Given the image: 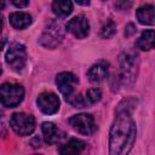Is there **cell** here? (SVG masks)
Listing matches in <instances>:
<instances>
[{"label":"cell","mask_w":155,"mask_h":155,"mask_svg":"<svg viewBox=\"0 0 155 155\" xmlns=\"http://www.w3.org/2000/svg\"><path fill=\"white\" fill-rule=\"evenodd\" d=\"M115 115L109 132V153L111 155H125L134 145L136 122L132 117V111L115 110Z\"/></svg>","instance_id":"cell-1"},{"label":"cell","mask_w":155,"mask_h":155,"mask_svg":"<svg viewBox=\"0 0 155 155\" xmlns=\"http://www.w3.org/2000/svg\"><path fill=\"white\" fill-rule=\"evenodd\" d=\"M120 71H119V82L124 86H132L138 75V57L132 52H124L119 59Z\"/></svg>","instance_id":"cell-2"},{"label":"cell","mask_w":155,"mask_h":155,"mask_svg":"<svg viewBox=\"0 0 155 155\" xmlns=\"http://www.w3.org/2000/svg\"><path fill=\"white\" fill-rule=\"evenodd\" d=\"M24 98V88L18 84L5 82L0 86V103L6 108L17 107Z\"/></svg>","instance_id":"cell-3"},{"label":"cell","mask_w":155,"mask_h":155,"mask_svg":"<svg viewBox=\"0 0 155 155\" xmlns=\"http://www.w3.org/2000/svg\"><path fill=\"white\" fill-rule=\"evenodd\" d=\"M6 64L16 73L22 71L27 64V50L25 46L19 42H12L5 54Z\"/></svg>","instance_id":"cell-4"},{"label":"cell","mask_w":155,"mask_h":155,"mask_svg":"<svg viewBox=\"0 0 155 155\" xmlns=\"http://www.w3.org/2000/svg\"><path fill=\"white\" fill-rule=\"evenodd\" d=\"M10 126L13 132L21 137L29 136L35 130V119L30 114L15 113L10 119Z\"/></svg>","instance_id":"cell-5"},{"label":"cell","mask_w":155,"mask_h":155,"mask_svg":"<svg viewBox=\"0 0 155 155\" xmlns=\"http://www.w3.org/2000/svg\"><path fill=\"white\" fill-rule=\"evenodd\" d=\"M63 38L64 33L61 24L57 22H51L45 27L40 36V44L46 48H56L61 45Z\"/></svg>","instance_id":"cell-6"},{"label":"cell","mask_w":155,"mask_h":155,"mask_svg":"<svg viewBox=\"0 0 155 155\" xmlns=\"http://www.w3.org/2000/svg\"><path fill=\"white\" fill-rule=\"evenodd\" d=\"M69 125L76 132H79L81 134H85V136L93 134L97 131V125L94 122L93 116L91 114H86V113L73 115L69 119Z\"/></svg>","instance_id":"cell-7"},{"label":"cell","mask_w":155,"mask_h":155,"mask_svg":"<svg viewBox=\"0 0 155 155\" xmlns=\"http://www.w3.org/2000/svg\"><path fill=\"white\" fill-rule=\"evenodd\" d=\"M56 85H57L59 92L67 99L68 97H70L71 94H74V91H75V88L79 85V79L73 73L63 71V73H59L57 75V78H56Z\"/></svg>","instance_id":"cell-8"},{"label":"cell","mask_w":155,"mask_h":155,"mask_svg":"<svg viewBox=\"0 0 155 155\" xmlns=\"http://www.w3.org/2000/svg\"><path fill=\"white\" fill-rule=\"evenodd\" d=\"M36 104L39 107V109L47 115H52L56 114L59 109V98L56 93L46 91L39 94L38 99H36Z\"/></svg>","instance_id":"cell-9"},{"label":"cell","mask_w":155,"mask_h":155,"mask_svg":"<svg viewBox=\"0 0 155 155\" xmlns=\"http://www.w3.org/2000/svg\"><path fill=\"white\" fill-rule=\"evenodd\" d=\"M65 28H67V31H69L76 39H84L90 33V23L87 18L82 15L75 16L70 21H68Z\"/></svg>","instance_id":"cell-10"},{"label":"cell","mask_w":155,"mask_h":155,"mask_svg":"<svg viewBox=\"0 0 155 155\" xmlns=\"http://www.w3.org/2000/svg\"><path fill=\"white\" fill-rule=\"evenodd\" d=\"M41 130H42V134H44V140L48 145H53V144L59 143L65 136L64 132L58 130L57 126L53 122H50V121L42 122Z\"/></svg>","instance_id":"cell-11"},{"label":"cell","mask_w":155,"mask_h":155,"mask_svg":"<svg viewBox=\"0 0 155 155\" xmlns=\"http://www.w3.org/2000/svg\"><path fill=\"white\" fill-rule=\"evenodd\" d=\"M109 74V63L105 61H99L96 64H93L88 71H87V78L91 82H101L103 81Z\"/></svg>","instance_id":"cell-12"},{"label":"cell","mask_w":155,"mask_h":155,"mask_svg":"<svg viewBox=\"0 0 155 155\" xmlns=\"http://www.w3.org/2000/svg\"><path fill=\"white\" fill-rule=\"evenodd\" d=\"M136 17L140 24L144 25H153L154 24V6L150 4L143 5L137 8Z\"/></svg>","instance_id":"cell-13"},{"label":"cell","mask_w":155,"mask_h":155,"mask_svg":"<svg viewBox=\"0 0 155 155\" xmlns=\"http://www.w3.org/2000/svg\"><path fill=\"white\" fill-rule=\"evenodd\" d=\"M86 148V143L80 140V139H76V138H71L70 140H68L65 144L61 145L58 151L59 154H63V155H68V154H80L85 150Z\"/></svg>","instance_id":"cell-14"},{"label":"cell","mask_w":155,"mask_h":155,"mask_svg":"<svg viewBox=\"0 0 155 155\" xmlns=\"http://www.w3.org/2000/svg\"><path fill=\"white\" fill-rule=\"evenodd\" d=\"M31 16L27 12H13L10 15V23L16 29H24L31 24Z\"/></svg>","instance_id":"cell-15"},{"label":"cell","mask_w":155,"mask_h":155,"mask_svg":"<svg viewBox=\"0 0 155 155\" xmlns=\"http://www.w3.org/2000/svg\"><path fill=\"white\" fill-rule=\"evenodd\" d=\"M155 34H154V30L153 29H148V30H144L142 33V35L139 36V39L136 41V46L142 50V51H150L154 48V39Z\"/></svg>","instance_id":"cell-16"},{"label":"cell","mask_w":155,"mask_h":155,"mask_svg":"<svg viewBox=\"0 0 155 155\" xmlns=\"http://www.w3.org/2000/svg\"><path fill=\"white\" fill-rule=\"evenodd\" d=\"M52 11L58 17H67L73 11V4L70 0H53Z\"/></svg>","instance_id":"cell-17"},{"label":"cell","mask_w":155,"mask_h":155,"mask_svg":"<svg viewBox=\"0 0 155 155\" xmlns=\"http://www.w3.org/2000/svg\"><path fill=\"white\" fill-rule=\"evenodd\" d=\"M116 33V24L111 21V19H107L102 28H101V31H99V35L101 38L103 39H110L111 36H114V34Z\"/></svg>","instance_id":"cell-18"},{"label":"cell","mask_w":155,"mask_h":155,"mask_svg":"<svg viewBox=\"0 0 155 155\" xmlns=\"http://www.w3.org/2000/svg\"><path fill=\"white\" fill-rule=\"evenodd\" d=\"M85 98H86V102H87L88 105L94 104V103H97V102L101 101V98H102V92H101V90L97 88V87L90 88V90L86 92V97H85Z\"/></svg>","instance_id":"cell-19"},{"label":"cell","mask_w":155,"mask_h":155,"mask_svg":"<svg viewBox=\"0 0 155 155\" xmlns=\"http://www.w3.org/2000/svg\"><path fill=\"white\" fill-rule=\"evenodd\" d=\"M132 4H133V0H116L115 7L119 11H126L132 6Z\"/></svg>","instance_id":"cell-20"},{"label":"cell","mask_w":155,"mask_h":155,"mask_svg":"<svg viewBox=\"0 0 155 155\" xmlns=\"http://www.w3.org/2000/svg\"><path fill=\"white\" fill-rule=\"evenodd\" d=\"M134 33H136V27H134V24H133V23L126 24V27H125V36H126V38L132 36Z\"/></svg>","instance_id":"cell-21"},{"label":"cell","mask_w":155,"mask_h":155,"mask_svg":"<svg viewBox=\"0 0 155 155\" xmlns=\"http://www.w3.org/2000/svg\"><path fill=\"white\" fill-rule=\"evenodd\" d=\"M12 2V5H15L16 7L18 8H23V7H27L28 4H29V0H10Z\"/></svg>","instance_id":"cell-22"},{"label":"cell","mask_w":155,"mask_h":155,"mask_svg":"<svg viewBox=\"0 0 155 155\" xmlns=\"http://www.w3.org/2000/svg\"><path fill=\"white\" fill-rule=\"evenodd\" d=\"M79 5H81V6H87L88 4H90V0H75Z\"/></svg>","instance_id":"cell-23"},{"label":"cell","mask_w":155,"mask_h":155,"mask_svg":"<svg viewBox=\"0 0 155 155\" xmlns=\"http://www.w3.org/2000/svg\"><path fill=\"white\" fill-rule=\"evenodd\" d=\"M5 7V0H0V11Z\"/></svg>","instance_id":"cell-24"},{"label":"cell","mask_w":155,"mask_h":155,"mask_svg":"<svg viewBox=\"0 0 155 155\" xmlns=\"http://www.w3.org/2000/svg\"><path fill=\"white\" fill-rule=\"evenodd\" d=\"M4 45H5V42L4 41H0V51L4 48Z\"/></svg>","instance_id":"cell-25"},{"label":"cell","mask_w":155,"mask_h":155,"mask_svg":"<svg viewBox=\"0 0 155 155\" xmlns=\"http://www.w3.org/2000/svg\"><path fill=\"white\" fill-rule=\"evenodd\" d=\"M1 30H2V19L0 17V33H1Z\"/></svg>","instance_id":"cell-26"},{"label":"cell","mask_w":155,"mask_h":155,"mask_svg":"<svg viewBox=\"0 0 155 155\" xmlns=\"http://www.w3.org/2000/svg\"><path fill=\"white\" fill-rule=\"evenodd\" d=\"M1 73H2V68H1V65H0V75H1Z\"/></svg>","instance_id":"cell-27"},{"label":"cell","mask_w":155,"mask_h":155,"mask_svg":"<svg viewBox=\"0 0 155 155\" xmlns=\"http://www.w3.org/2000/svg\"><path fill=\"white\" fill-rule=\"evenodd\" d=\"M0 117H1V111H0Z\"/></svg>","instance_id":"cell-28"}]
</instances>
